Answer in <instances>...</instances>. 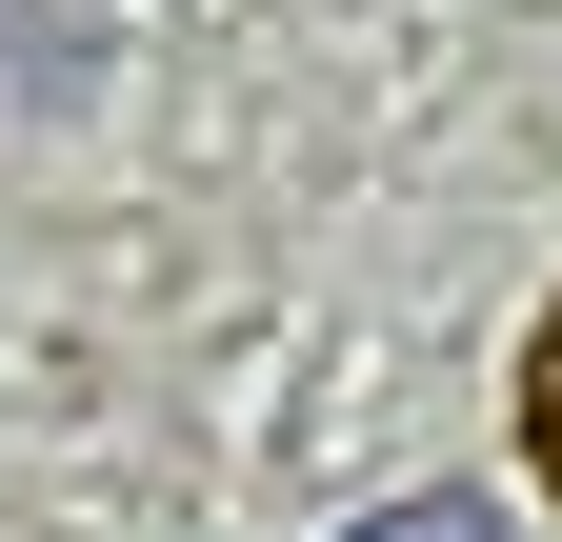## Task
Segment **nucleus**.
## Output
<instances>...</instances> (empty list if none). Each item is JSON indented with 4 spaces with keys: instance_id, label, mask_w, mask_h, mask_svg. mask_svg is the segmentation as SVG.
<instances>
[{
    "instance_id": "obj_2",
    "label": "nucleus",
    "mask_w": 562,
    "mask_h": 542,
    "mask_svg": "<svg viewBox=\"0 0 562 542\" xmlns=\"http://www.w3.org/2000/svg\"><path fill=\"white\" fill-rule=\"evenodd\" d=\"M522 462L562 483V302H542V342H522Z\"/></svg>"
},
{
    "instance_id": "obj_1",
    "label": "nucleus",
    "mask_w": 562,
    "mask_h": 542,
    "mask_svg": "<svg viewBox=\"0 0 562 542\" xmlns=\"http://www.w3.org/2000/svg\"><path fill=\"white\" fill-rule=\"evenodd\" d=\"M341 542H522L503 503H462V483H422V503H382V522H341Z\"/></svg>"
}]
</instances>
